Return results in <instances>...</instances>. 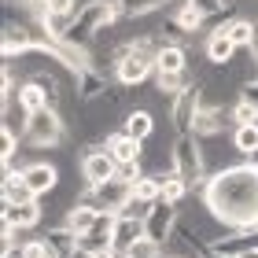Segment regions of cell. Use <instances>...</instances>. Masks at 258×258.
Masks as SVG:
<instances>
[{"label":"cell","instance_id":"cell-1","mask_svg":"<svg viewBox=\"0 0 258 258\" xmlns=\"http://www.w3.org/2000/svg\"><path fill=\"white\" fill-rule=\"evenodd\" d=\"M192 192L203 196L207 210L225 229H258V162L240 159L236 166L207 173Z\"/></svg>","mask_w":258,"mask_h":258},{"label":"cell","instance_id":"cell-2","mask_svg":"<svg viewBox=\"0 0 258 258\" xmlns=\"http://www.w3.org/2000/svg\"><path fill=\"white\" fill-rule=\"evenodd\" d=\"M67 140V122L63 111L55 107H41L26 118V133H22V144L26 148H59Z\"/></svg>","mask_w":258,"mask_h":258},{"label":"cell","instance_id":"cell-3","mask_svg":"<svg viewBox=\"0 0 258 258\" xmlns=\"http://www.w3.org/2000/svg\"><path fill=\"white\" fill-rule=\"evenodd\" d=\"M173 173L184 177L196 188L207 177V155H203V140L196 133H173Z\"/></svg>","mask_w":258,"mask_h":258},{"label":"cell","instance_id":"cell-4","mask_svg":"<svg viewBox=\"0 0 258 258\" xmlns=\"http://www.w3.org/2000/svg\"><path fill=\"white\" fill-rule=\"evenodd\" d=\"M78 170H81V181L85 184H103V181L118 177V162H114V155L103 148V140H89V144L81 148Z\"/></svg>","mask_w":258,"mask_h":258},{"label":"cell","instance_id":"cell-5","mask_svg":"<svg viewBox=\"0 0 258 258\" xmlns=\"http://www.w3.org/2000/svg\"><path fill=\"white\" fill-rule=\"evenodd\" d=\"M78 199L100 207L103 214H118L129 199H133V184L122 181V177H111V181H103V184H85V181H81V196Z\"/></svg>","mask_w":258,"mask_h":258},{"label":"cell","instance_id":"cell-6","mask_svg":"<svg viewBox=\"0 0 258 258\" xmlns=\"http://www.w3.org/2000/svg\"><path fill=\"white\" fill-rule=\"evenodd\" d=\"M148 78H155V59L144 52H137L133 48V37H129V52L118 59V67H114V81L125 89H140Z\"/></svg>","mask_w":258,"mask_h":258},{"label":"cell","instance_id":"cell-7","mask_svg":"<svg viewBox=\"0 0 258 258\" xmlns=\"http://www.w3.org/2000/svg\"><path fill=\"white\" fill-rule=\"evenodd\" d=\"M199 107H203V92H199V81H192L188 89H181L177 96L170 100V125L173 133H192V122Z\"/></svg>","mask_w":258,"mask_h":258},{"label":"cell","instance_id":"cell-8","mask_svg":"<svg viewBox=\"0 0 258 258\" xmlns=\"http://www.w3.org/2000/svg\"><path fill=\"white\" fill-rule=\"evenodd\" d=\"M177 221H181V207L166 203V199H155L151 210H148V218H144V232H148L151 240L166 243L173 236V229H177Z\"/></svg>","mask_w":258,"mask_h":258},{"label":"cell","instance_id":"cell-9","mask_svg":"<svg viewBox=\"0 0 258 258\" xmlns=\"http://www.w3.org/2000/svg\"><path fill=\"white\" fill-rule=\"evenodd\" d=\"M111 74L107 70H100V67H85V70H78L74 74V100L78 103H96L100 96H107L111 92Z\"/></svg>","mask_w":258,"mask_h":258},{"label":"cell","instance_id":"cell-10","mask_svg":"<svg viewBox=\"0 0 258 258\" xmlns=\"http://www.w3.org/2000/svg\"><path fill=\"white\" fill-rule=\"evenodd\" d=\"M22 177H26V184L33 188L37 199L52 196L55 188H59V166H55V162H44V159L26 162V166H22Z\"/></svg>","mask_w":258,"mask_h":258},{"label":"cell","instance_id":"cell-11","mask_svg":"<svg viewBox=\"0 0 258 258\" xmlns=\"http://www.w3.org/2000/svg\"><path fill=\"white\" fill-rule=\"evenodd\" d=\"M103 148L111 151L114 155V162H137V159H144V140H137V137H129L125 129L118 125V129H107V133H103Z\"/></svg>","mask_w":258,"mask_h":258},{"label":"cell","instance_id":"cell-12","mask_svg":"<svg viewBox=\"0 0 258 258\" xmlns=\"http://www.w3.org/2000/svg\"><path fill=\"white\" fill-rule=\"evenodd\" d=\"M0 218L11 221L19 232H30L44 221V203L41 199H30V203H0Z\"/></svg>","mask_w":258,"mask_h":258},{"label":"cell","instance_id":"cell-13","mask_svg":"<svg viewBox=\"0 0 258 258\" xmlns=\"http://www.w3.org/2000/svg\"><path fill=\"white\" fill-rule=\"evenodd\" d=\"M232 114L229 111H221V107H199L196 114V122H192V133L199 140H207V137H221V133H232Z\"/></svg>","mask_w":258,"mask_h":258},{"label":"cell","instance_id":"cell-14","mask_svg":"<svg viewBox=\"0 0 258 258\" xmlns=\"http://www.w3.org/2000/svg\"><path fill=\"white\" fill-rule=\"evenodd\" d=\"M44 243H48L52 258H78L81 254V236L74 229H67L63 221H55V225L44 229Z\"/></svg>","mask_w":258,"mask_h":258},{"label":"cell","instance_id":"cell-15","mask_svg":"<svg viewBox=\"0 0 258 258\" xmlns=\"http://www.w3.org/2000/svg\"><path fill=\"white\" fill-rule=\"evenodd\" d=\"M236 44H232V37L225 30H210L207 33V41H203V55H207V63L210 67H229L232 59H236Z\"/></svg>","mask_w":258,"mask_h":258},{"label":"cell","instance_id":"cell-16","mask_svg":"<svg viewBox=\"0 0 258 258\" xmlns=\"http://www.w3.org/2000/svg\"><path fill=\"white\" fill-rule=\"evenodd\" d=\"M103 247H114V214H100L85 236H81V254H96Z\"/></svg>","mask_w":258,"mask_h":258},{"label":"cell","instance_id":"cell-17","mask_svg":"<svg viewBox=\"0 0 258 258\" xmlns=\"http://www.w3.org/2000/svg\"><path fill=\"white\" fill-rule=\"evenodd\" d=\"M103 214V210L100 207H92V203H85V199H78V203H70L67 210H63V225L67 229H74L78 232V236H85V232L92 229V225H96V218Z\"/></svg>","mask_w":258,"mask_h":258},{"label":"cell","instance_id":"cell-18","mask_svg":"<svg viewBox=\"0 0 258 258\" xmlns=\"http://www.w3.org/2000/svg\"><path fill=\"white\" fill-rule=\"evenodd\" d=\"M122 129L129 137H137V140H148L155 137V114H151V107H129L122 114Z\"/></svg>","mask_w":258,"mask_h":258},{"label":"cell","instance_id":"cell-19","mask_svg":"<svg viewBox=\"0 0 258 258\" xmlns=\"http://www.w3.org/2000/svg\"><path fill=\"white\" fill-rule=\"evenodd\" d=\"M155 92L159 96H166V100H173L181 89H188L196 78H188V70H155Z\"/></svg>","mask_w":258,"mask_h":258},{"label":"cell","instance_id":"cell-20","mask_svg":"<svg viewBox=\"0 0 258 258\" xmlns=\"http://www.w3.org/2000/svg\"><path fill=\"white\" fill-rule=\"evenodd\" d=\"M144 236V218H129V214H114V251H125L133 240Z\"/></svg>","mask_w":258,"mask_h":258},{"label":"cell","instance_id":"cell-21","mask_svg":"<svg viewBox=\"0 0 258 258\" xmlns=\"http://www.w3.org/2000/svg\"><path fill=\"white\" fill-rule=\"evenodd\" d=\"M15 103L26 114H33V111H41V107H48V96H44V89L37 85L33 78H22L19 81V89H15Z\"/></svg>","mask_w":258,"mask_h":258},{"label":"cell","instance_id":"cell-22","mask_svg":"<svg viewBox=\"0 0 258 258\" xmlns=\"http://www.w3.org/2000/svg\"><path fill=\"white\" fill-rule=\"evenodd\" d=\"M218 30H225L236 48H251V44H254V33H258V22L247 19V15H232L225 26H218Z\"/></svg>","mask_w":258,"mask_h":258},{"label":"cell","instance_id":"cell-23","mask_svg":"<svg viewBox=\"0 0 258 258\" xmlns=\"http://www.w3.org/2000/svg\"><path fill=\"white\" fill-rule=\"evenodd\" d=\"M229 137H232V148L240 151V159H258V122L236 125Z\"/></svg>","mask_w":258,"mask_h":258},{"label":"cell","instance_id":"cell-24","mask_svg":"<svg viewBox=\"0 0 258 258\" xmlns=\"http://www.w3.org/2000/svg\"><path fill=\"white\" fill-rule=\"evenodd\" d=\"M188 48L184 44H173L166 41L162 44V52H159V59H155V70H188Z\"/></svg>","mask_w":258,"mask_h":258},{"label":"cell","instance_id":"cell-25","mask_svg":"<svg viewBox=\"0 0 258 258\" xmlns=\"http://www.w3.org/2000/svg\"><path fill=\"white\" fill-rule=\"evenodd\" d=\"M122 11V19H148V15H159L166 8V0H114Z\"/></svg>","mask_w":258,"mask_h":258},{"label":"cell","instance_id":"cell-26","mask_svg":"<svg viewBox=\"0 0 258 258\" xmlns=\"http://www.w3.org/2000/svg\"><path fill=\"white\" fill-rule=\"evenodd\" d=\"M188 196H192V184L184 181V177H177V173H162V196H159V199H166V203L181 207Z\"/></svg>","mask_w":258,"mask_h":258},{"label":"cell","instance_id":"cell-27","mask_svg":"<svg viewBox=\"0 0 258 258\" xmlns=\"http://www.w3.org/2000/svg\"><path fill=\"white\" fill-rule=\"evenodd\" d=\"M162 254H166V243L151 240L148 232H144L140 240H133V243H129V247L122 251V258H162Z\"/></svg>","mask_w":258,"mask_h":258},{"label":"cell","instance_id":"cell-28","mask_svg":"<svg viewBox=\"0 0 258 258\" xmlns=\"http://www.w3.org/2000/svg\"><path fill=\"white\" fill-rule=\"evenodd\" d=\"M41 26H44V33H48L52 41H67L70 26H74V15H63V11H48V15L41 19Z\"/></svg>","mask_w":258,"mask_h":258},{"label":"cell","instance_id":"cell-29","mask_svg":"<svg viewBox=\"0 0 258 258\" xmlns=\"http://www.w3.org/2000/svg\"><path fill=\"white\" fill-rule=\"evenodd\" d=\"M162 196V173H144L137 184H133V199H144V203H155Z\"/></svg>","mask_w":258,"mask_h":258},{"label":"cell","instance_id":"cell-30","mask_svg":"<svg viewBox=\"0 0 258 258\" xmlns=\"http://www.w3.org/2000/svg\"><path fill=\"white\" fill-rule=\"evenodd\" d=\"M22 144V137L19 133H11V129H4L0 125V162H4V166H11V162H15V155H19V148Z\"/></svg>","mask_w":258,"mask_h":258},{"label":"cell","instance_id":"cell-31","mask_svg":"<svg viewBox=\"0 0 258 258\" xmlns=\"http://www.w3.org/2000/svg\"><path fill=\"white\" fill-rule=\"evenodd\" d=\"M229 114H232V125H251V122H258V107H254L251 100H243V96L232 100Z\"/></svg>","mask_w":258,"mask_h":258},{"label":"cell","instance_id":"cell-32","mask_svg":"<svg viewBox=\"0 0 258 258\" xmlns=\"http://www.w3.org/2000/svg\"><path fill=\"white\" fill-rule=\"evenodd\" d=\"M192 8H199L207 19H218V15H225V11H232V0H188Z\"/></svg>","mask_w":258,"mask_h":258},{"label":"cell","instance_id":"cell-33","mask_svg":"<svg viewBox=\"0 0 258 258\" xmlns=\"http://www.w3.org/2000/svg\"><path fill=\"white\" fill-rule=\"evenodd\" d=\"M144 173H148L144 159H137V162H122V166H118V177H122V181H129V184H137L140 177H144Z\"/></svg>","mask_w":258,"mask_h":258},{"label":"cell","instance_id":"cell-34","mask_svg":"<svg viewBox=\"0 0 258 258\" xmlns=\"http://www.w3.org/2000/svg\"><path fill=\"white\" fill-rule=\"evenodd\" d=\"M19 247H22V258H52V251H48V243H44V236H41V240H22Z\"/></svg>","mask_w":258,"mask_h":258},{"label":"cell","instance_id":"cell-35","mask_svg":"<svg viewBox=\"0 0 258 258\" xmlns=\"http://www.w3.org/2000/svg\"><path fill=\"white\" fill-rule=\"evenodd\" d=\"M240 96H243V100H251V103H254V107H258V78H251V81H247V85H243V89H240Z\"/></svg>","mask_w":258,"mask_h":258},{"label":"cell","instance_id":"cell-36","mask_svg":"<svg viewBox=\"0 0 258 258\" xmlns=\"http://www.w3.org/2000/svg\"><path fill=\"white\" fill-rule=\"evenodd\" d=\"M89 258H122V251H114V247H103L96 254H89Z\"/></svg>","mask_w":258,"mask_h":258},{"label":"cell","instance_id":"cell-37","mask_svg":"<svg viewBox=\"0 0 258 258\" xmlns=\"http://www.w3.org/2000/svg\"><path fill=\"white\" fill-rule=\"evenodd\" d=\"M207 258H229V254H218V251H207Z\"/></svg>","mask_w":258,"mask_h":258},{"label":"cell","instance_id":"cell-38","mask_svg":"<svg viewBox=\"0 0 258 258\" xmlns=\"http://www.w3.org/2000/svg\"><path fill=\"white\" fill-rule=\"evenodd\" d=\"M243 258H258V247H254V251H247V254H243Z\"/></svg>","mask_w":258,"mask_h":258},{"label":"cell","instance_id":"cell-39","mask_svg":"<svg viewBox=\"0 0 258 258\" xmlns=\"http://www.w3.org/2000/svg\"><path fill=\"white\" fill-rule=\"evenodd\" d=\"M162 258H177V254H162Z\"/></svg>","mask_w":258,"mask_h":258}]
</instances>
